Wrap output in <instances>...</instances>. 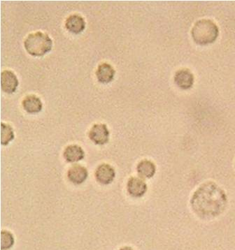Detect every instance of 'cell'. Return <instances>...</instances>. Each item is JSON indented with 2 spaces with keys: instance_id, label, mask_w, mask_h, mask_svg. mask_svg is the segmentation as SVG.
<instances>
[{
  "instance_id": "cell-1",
  "label": "cell",
  "mask_w": 235,
  "mask_h": 250,
  "mask_svg": "<svg viewBox=\"0 0 235 250\" xmlns=\"http://www.w3.org/2000/svg\"><path fill=\"white\" fill-rule=\"evenodd\" d=\"M191 207L201 218L212 219L224 212L228 198L222 188L213 182L204 183L191 198Z\"/></svg>"
},
{
  "instance_id": "cell-2",
  "label": "cell",
  "mask_w": 235,
  "mask_h": 250,
  "mask_svg": "<svg viewBox=\"0 0 235 250\" xmlns=\"http://www.w3.org/2000/svg\"><path fill=\"white\" fill-rule=\"evenodd\" d=\"M219 35V29L214 21L202 19L194 24L192 29V40L197 44L207 45L214 43Z\"/></svg>"
},
{
  "instance_id": "cell-3",
  "label": "cell",
  "mask_w": 235,
  "mask_h": 250,
  "mask_svg": "<svg viewBox=\"0 0 235 250\" xmlns=\"http://www.w3.org/2000/svg\"><path fill=\"white\" fill-rule=\"evenodd\" d=\"M24 47L29 55L42 57L51 51L53 41L47 34L38 31L27 36L24 41Z\"/></svg>"
},
{
  "instance_id": "cell-4",
  "label": "cell",
  "mask_w": 235,
  "mask_h": 250,
  "mask_svg": "<svg viewBox=\"0 0 235 250\" xmlns=\"http://www.w3.org/2000/svg\"><path fill=\"white\" fill-rule=\"evenodd\" d=\"M110 132L105 124H95L88 133V137L94 144L104 146L109 141Z\"/></svg>"
},
{
  "instance_id": "cell-5",
  "label": "cell",
  "mask_w": 235,
  "mask_h": 250,
  "mask_svg": "<svg viewBox=\"0 0 235 250\" xmlns=\"http://www.w3.org/2000/svg\"><path fill=\"white\" fill-rule=\"evenodd\" d=\"M95 179L97 183L103 185H107L113 183L116 177L114 168L108 164L99 165L95 170Z\"/></svg>"
},
{
  "instance_id": "cell-6",
  "label": "cell",
  "mask_w": 235,
  "mask_h": 250,
  "mask_svg": "<svg viewBox=\"0 0 235 250\" xmlns=\"http://www.w3.org/2000/svg\"><path fill=\"white\" fill-rule=\"evenodd\" d=\"M148 187L142 178L131 177L128 181V194L134 198L142 197L147 193Z\"/></svg>"
},
{
  "instance_id": "cell-7",
  "label": "cell",
  "mask_w": 235,
  "mask_h": 250,
  "mask_svg": "<svg viewBox=\"0 0 235 250\" xmlns=\"http://www.w3.org/2000/svg\"><path fill=\"white\" fill-rule=\"evenodd\" d=\"M19 82L17 76L11 70H4L1 74V87L7 94H13L17 90Z\"/></svg>"
},
{
  "instance_id": "cell-8",
  "label": "cell",
  "mask_w": 235,
  "mask_h": 250,
  "mask_svg": "<svg viewBox=\"0 0 235 250\" xmlns=\"http://www.w3.org/2000/svg\"><path fill=\"white\" fill-rule=\"evenodd\" d=\"M194 82V75L189 69H180L175 74V84L181 90H189L193 86Z\"/></svg>"
},
{
  "instance_id": "cell-9",
  "label": "cell",
  "mask_w": 235,
  "mask_h": 250,
  "mask_svg": "<svg viewBox=\"0 0 235 250\" xmlns=\"http://www.w3.org/2000/svg\"><path fill=\"white\" fill-rule=\"evenodd\" d=\"M88 177V171L84 166L73 165L67 171L68 180L74 185H82Z\"/></svg>"
},
{
  "instance_id": "cell-10",
  "label": "cell",
  "mask_w": 235,
  "mask_h": 250,
  "mask_svg": "<svg viewBox=\"0 0 235 250\" xmlns=\"http://www.w3.org/2000/svg\"><path fill=\"white\" fill-rule=\"evenodd\" d=\"M65 27L71 33L79 35L85 30V21L79 14H72L66 18Z\"/></svg>"
},
{
  "instance_id": "cell-11",
  "label": "cell",
  "mask_w": 235,
  "mask_h": 250,
  "mask_svg": "<svg viewBox=\"0 0 235 250\" xmlns=\"http://www.w3.org/2000/svg\"><path fill=\"white\" fill-rule=\"evenodd\" d=\"M115 74H116V71L114 68L107 62L100 64L95 72L97 81L103 84L111 83L114 79Z\"/></svg>"
},
{
  "instance_id": "cell-12",
  "label": "cell",
  "mask_w": 235,
  "mask_h": 250,
  "mask_svg": "<svg viewBox=\"0 0 235 250\" xmlns=\"http://www.w3.org/2000/svg\"><path fill=\"white\" fill-rule=\"evenodd\" d=\"M63 157L68 163H77L85 158V152L81 146L72 144L64 149Z\"/></svg>"
},
{
  "instance_id": "cell-13",
  "label": "cell",
  "mask_w": 235,
  "mask_h": 250,
  "mask_svg": "<svg viewBox=\"0 0 235 250\" xmlns=\"http://www.w3.org/2000/svg\"><path fill=\"white\" fill-rule=\"evenodd\" d=\"M22 108L30 114L40 113L43 108L41 100L35 95L26 96L22 102Z\"/></svg>"
},
{
  "instance_id": "cell-14",
  "label": "cell",
  "mask_w": 235,
  "mask_h": 250,
  "mask_svg": "<svg viewBox=\"0 0 235 250\" xmlns=\"http://www.w3.org/2000/svg\"><path fill=\"white\" fill-rule=\"evenodd\" d=\"M137 170L140 178L149 179L155 175L156 167L152 161L143 160L137 165Z\"/></svg>"
},
{
  "instance_id": "cell-15",
  "label": "cell",
  "mask_w": 235,
  "mask_h": 250,
  "mask_svg": "<svg viewBox=\"0 0 235 250\" xmlns=\"http://www.w3.org/2000/svg\"><path fill=\"white\" fill-rule=\"evenodd\" d=\"M14 129L10 125L1 123V144L8 146L14 139Z\"/></svg>"
},
{
  "instance_id": "cell-16",
  "label": "cell",
  "mask_w": 235,
  "mask_h": 250,
  "mask_svg": "<svg viewBox=\"0 0 235 250\" xmlns=\"http://www.w3.org/2000/svg\"><path fill=\"white\" fill-rule=\"evenodd\" d=\"M14 235L11 232L8 230H2L1 232V250H10L14 245Z\"/></svg>"
},
{
  "instance_id": "cell-17",
  "label": "cell",
  "mask_w": 235,
  "mask_h": 250,
  "mask_svg": "<svg viewBox=\"0 0 235 250\" xmlns=\"http://www.w3.org/2000/svg\"><path fill=\"white\" fill-rule=\"evenodd\" d=\"M119 250H134L132 248H129V247H123V248H121Z\"/></svg>"
}]
</instances>
